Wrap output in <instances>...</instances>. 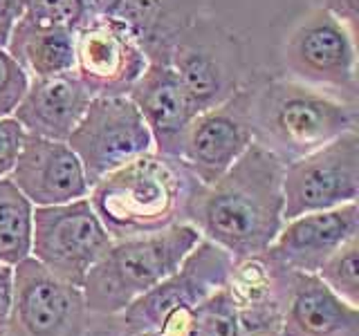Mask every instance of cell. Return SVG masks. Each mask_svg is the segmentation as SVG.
<instances>
[{
  "label": "cell",
  "instance_id": "4fadbf2b",
  "mask_svg": "<svg viewBox=\"0 0 359 336\" xmlns=\"http://www.w3.org/2000/svg\"><path fill=\"white\" fill-rule=\"evenodd\" d=\"M149 65L126 25L95 11L74 31V74L93 97L128 94Z\"/></svg>",
  "mask_w": 359,
  "mask_h": 336
},
{
  "label": "cell",
  "instance_id": "3957f363",
  "mask_svg": "<svg viewBox=\"0 0 359 336\" xmlns=\"http://www.w3.org/2000/svg\"><path fill=\"white\" fill-rule=\"evenodd\" d=\"M252 123L254 141L290 164L339 134L357 130L359 104H348L290 76L256 74Z\"/></svg>",
  "mask_w": 359,
  "mask_h": 336
},
{
  "label": "cell",
  "instance_id": "9a60e30c",
  "mask_svg": "<svg viewBox=\"0 0 359 336\" xmlns=\"http://www.w3.org/2000/svg\"><path fill=\"white\" fill-rule=\"evenodd\" d=\"M359 235V204L337 206L330 211L303 213L285 220L274 242L265 251L287 272L317 274L319 267L341 244Z\"/></svg>",
  "mask_w": 359,
  "mask_h": 336
},
{
  "label": "cell",
  "instance_id": "e0dca14e",
  "mask_svg": "<svg viewBox=\"0 0 359 336\" xmlns=\"http://www.w3.org/2000/svg\"><path fill=\"white\" fill-rule=\"evenodd\" d=\"M292 272L274 262L265 251L233 260L227 289L238 312L243 336L280 332Z\"/></svg>",
  "mask_w": 359,
  "mask_h": 336
},
{
  "label": "cell",
  "instance_id": "d6986e66",
  "mask_svg": "<svg viewBox=\"0 0 359 336\" xmlns=\"http://www.w3.org/2000/svg\"><path fill=\"white\" fill-rule=\"evenodd\" d=\"M280 336H359V307L321 283L317 274L292 272Z\"/></svg>",
  "mask_w": 359,
  "mask_h": 336
},
{
  "label": "cell",
  "instance_id": "7a4b0ae2",
  "mask_svg": "<svg viewBox=\"0 0 359 336\" xmlns=\"http://www.w3.org/2000/svg\"><path fill=\"white\" fill-rule=\"evenodd\" d=\"M196 182L182 162L153 148L97 179L88 200L110 238L123 240L184 222Z\"/></svg>",
  "mask_w": 359,
  "mask_h": 336
},
{
  "label": "cell",
  "instance_id": "277c9868",
  "mask_svg": "<svg viewBox=\"0 0 359 336\" xmlns=\"http://www.w3.org/2000/svg\"><path fill=\"white\" fill-rule=\"evenodd\" d=\"M189 222H177L157 233L112 240L83 280V298L90 316H115L182 265L200 242Z\"/></svg>",
  "mask_w": 359,
  "mask_h": 336
},
{
  "label": "cell",
  "instance_id": "44dd1931",
  "mask_svg": "<svg viewBox=\"0 0 359 336\" xmlns=\"http://www.w3.org/2000/svg\"><path fill=\"white\" fill-rule=\"evenodd\" d=\"M7 54L29 78H48L74 72V31L14 20L5 45Z\"/></svg>",
  "mask_w": 359,
  "mask_h": 336
},
{
  "label": "cell",
  "instance_id": "5b68a950",
  "mask_svg": "<svg viewBox=\"0 0 359 336\" xmlns=\"http://www.w3.org/2000/svg\"><path fill=\"white\" fill-rule=\"evenodd\" d=\"M233 258L227 251L200 240L171 276L135 298L115 316H104L99 321L110 336H130L140 332L187 336L191 314L207 296L227 285Z\"/></svg>",
  "mask_w": 359,
  "mask_h": 336
},
{
  "label": "cell",
  "instance_id": "603a6c76",
  "mask_svg": "<svg viewBox=\"0 0 359 336\" xmlns=\"http://www.w3.org/2000/svg\"><path fill=\"white\" fill-rule=\"evenodd\" d=\"M187 336H243L227 285L216 289L194 309Z\"/></svg>",
  "mask_w": 359,
  "mask_h": 336
},
{
  "label": "cell",
  "instance_id": "f546056e",
  "mask_svg": "<svg viewBox=\"0 0 359 336\" xmlns=\"http://www.w3.org/2000/svg\"><path fill=\"white\" fill-rule=\"evenodd\" d=\"M22 14V5L18 0H0V22H14Z\"/></svg>",
  "mask_w": 359,
  "mask_h": 336
},
{
  "label": "cell",
  "instance_id": "d4e9b609",
  "mask_svg": "<svg viewBox=\"0 0 359 336\" xmlns=\"http://www.w3.org/2000/svg\"><path fill=\"white\" fill-rule=\"evenodd\" d=\"M97 11V0H32L22 7L27 20L76 31Z\"/></svg>",
  "mask_w": 359,
  "mask_h": 336
},
{
  "label": "cell",
  "instance_id": "cb8c5ba5",
  "mask_svg": "<svg viewBox=\"0 0 359 336\" xmlns=\"http://www.w3.org/2000/svg\"><path fill=\"white\" fill-rule=\"evenodd\" d=\"M317 276L348 305L359 307V235L341 244L319 267Z\"/></svg>",
  "mask_w": 359,
  "mask_h": 336
},
{
  "label": "cell",
  "instance_id": "8fae6325",
  "mask_svg": "<svg viewBox=\"0 0 359 336\" xmlns=\"http://www.w3.org/2000/svg\"><path fill=\"white\" fill-rule=\"evenodd\" d=\"M83 289L48 272L34 258L14 267V302L5 336H83Z\"/></svg>",
  "mask_w": 359,
  "mask_h": 336
},
{
  "label": "cell",
  "instance_id": "7c38bea8",
  "mask_svg": "<svg viewBox=\"0 0 359 336\" xmlns=\"http://www.w3.org/2000/svg\"><path fill=\"white\" fill-rule=\"evenodd\" d=\"M256 74L227 101L198 112L184 132L177 160L200 184H211L229 171L254 141L252 101Z\"/></svg>",
  "mask_w": 359,
  "mask_h": 336
},
{
  "label": "cell",
  "instance_id": "f1b7e54d",
  "mask_svg": "<svg viewBox=\"0 0 359 336\" xmlns=\"http://www.w3.org/2000/svg\"><path fill=\"white\" fill-rule=\"evenodd\" d=\"M323 7L357 31V0H323Z\"/></svg>",
  "mask_w": 359,
  "mask_h": 336
},
{
  "label": "cell",
  "instance_id": "484cf974",
  "mask_svg": "<svg viewBox=\"0 0 359 336\" xmlns=\"http://www.w3.org/2000/svg\"><path fill=\"white\" fill-rule=\"evenodd\" d=\"M27 83L29 78L18 63L7 54V50H0V117H11Z\"/></svg>",
  "mask_w": 359,
  "mask_h": 336
},
{
  "label": "cell",
  "instance_id": "836d02e7",
  "mask_svg": "<svg viewBox=\"0 0 359 336\" xmlns=\"http://www.w3.org/2000/svg\"><path fill=\"white\" fill-rule=\"evenodd\" d=\"M18 3H20V5H22V7H25V5H27V3H32V0H18Z\"/></svg>",
  "mask_w": 359,
  "mask_h": 336
},
{
  "label": "cell",
  "instance_id": "ac0fdd59",
  "mask_svg": "<svg viewBox=\"0 0 359 336\" xmlns=\"http://www.w3.org/2000/svg\"><path fill=\"white\" fill-rule=\"evenodd\" d=\"M90 99L93 94L79 81L74 72L32 78L11 117L27 134L67 141L76 123L81 121Z\"/></svg>",
  "mask_w": 359,
  "mask_h": 336
},
{
  "label": "cell",
  "instance_id": "7402d4cb",
  "mask_svg": "<svg viewBox=\"0 0 359 336\" xmlns=\"http://www.w3.org/2000/svg\"><path fill=\"white\" fill-rule=\"evenodd\" d=\"M34 204L9 177H0V262L16 267L32 255Z\"/></svg>",
  "mask_w": 359,
  "mask_h": 336
},
{
  "label": "cell",
  "instance_id": "5bb4252c",
  "mask_svg": "<svg viewBox=\"0 0 359 336\" xmlns=\"http://www.w3.org/2000/svg\"><path fill=\"white\" fill-rule=\"evenodd\" d=\"M9 179L32 202L34 209L67 204L88 197L90 190L83 166L70 144L27 132Z\"/></svg>",
  "mask_w": 359,
  "mask_h": 336
},
{
  "label": "cell",
  "instance_id": "4316f807",
  "mask_svg": "<svg viewBox=\"0 0 359 336\" xmlns=\"http://www.w3.org/2000/svg\"><path fill=\"white\" fill-rule=\"evenodd\" d=\"M25 130L14 117H0V177H9L16 164Z\"/></svg>",
  "mask_w": 359,
  "mask_h": 336
},
{
  "label": "cell",
  "instance_id": "8992f818",
  "mask_svg": "<svg viewBox=\"0 0 359 336\" xmlns=\"http://www.w3.org/2000/svg\"><path fill=\"white\" fill-rule=\"evenodd\" d=\"M166 56L196 112L227 101L252 76L243 41L202 11L175 34Z\"/></svg>",
  "mask_w": 359,
  "mask_h": 336
},
{
  "label": "cell",
  "instance_id": "6da1fadb",
  "mask_svg": "<svg viewBox=\"0 0 359 336\" xmlns=\"http://www.w3.org/2000/svg\"><path fill=\"white\" fill-rule=\"evenodd\" d=\"M283 171V160L252 141L216 182H196L184 222L233 260L267 251L285 224Z\"/></svg>",
  "mask_w": 359,
  "mask_h": 336
},
{
  "label": "cell",
  "instance_id": "ba28073f",
  "mask_svg": "<svg viewBox=\"0 0 359 336\" xmlns=\"http://www.w3.org/2000/svg\"><path fill=\"white\" fill-rule=\"evenodd\" d=\"M112 244L88 197L34 209L32 258L48 272L83 287L90 269Z\"/></svg>",
  "mask_w": 359,
  "mask_h": 336
},
{
  "label": "cell",
  "instance_id": "1f68e13d",
  "mask_svg": "<svg viewBox=\"0 0 359 336\" xmlns=\"http://www.w3.org/2000/svg\"><path fill=\"white\" fill-rule=\"evenodd\" d=\"M83 336H108L106 332H101V330H95V328H88Z\"/></svg>",
  "mask_w": 359,
  "mask_h": 336
},
{
  "label": "cell",
  "instance_id": "d590c367",
  "mask_svg": "<svg viewBox=\"0 0 359 336\" xmlns=\"http://www.w3.org/2000/svg\"><path fill=\"white\" fill-rule=\"evenodd\" d=\"M0 336H5V334H0Z\"/></svg>",
  "mask_w": 359,
  "mask_h": 336
},
{
  "label": "cell",
  "instance_id": "52a82bcc",
  "mask_svg": "<svg viewBox=\"0 0 359 336\" xmlns=\"http://www.w3.org/2000/svg\"><path fill=\"white\" fill-rule=\"evenodd\" d=\"M357 31L323 5L310 9L280 50L285 76L359 104Z\"/></svg>",
  "mask_w": 359,
  "mask_h": 336
},
{
  "label": "cell",
  "instance_id": "2e32d148",
  "mask_svg": "<svg viewBox=\"0 0 359 336\" xmlns=\"http://www.w3.org/2000/svg\"><path fill=\"white\" fill-rule=\"evenodd\" d=\"M128 97L151 130L153 148L177 160L184 132L198 112L166 54L149 56V65L128 90Z\"/></svg>",
  "mask_w": 359,
  "mask_h": 336
},
{
  "label": "cell",
  "instance_id": "ffe728a7",
  "mask_svg": "<svg viewBox=\"0 0 359 336\" xmlns=\"http://www.w3.org/2000/svg\"><path fill=\"white\" fill-rule=\"evenodd\" d=\"M97 11L126 25L146 56L166 54L173 36L202 11V0H97Z\"/></svg>",
  "mask_w": 359,
  "mask_h": 336
},
{
  "label": "cell",
  "instance_id": "9c48e42d",
  "mask_svg": "<svg viewBox=\"0 0 359 336\" xmlns=\"http://www.w3.org/2000/svg\"><path fill=\"white\" fill-rule=\"evenodd\" d=\"M67 144L93 186L106 173L153 150V137L128 94L93 97Z\"/></svg>",
  "mask_w": 359,
  "mask_h": 336
},
{
  "label": "cell",
  "instance_id": "d6a6232c",
  "mask_svg": "<svg viewBox=\"0 0 359 336\" xmlns=\"http://www.w3.org/2000/svg\"><path fill=\"white\" fill-rule=\"evenodd\" d=\"M130 336H162V334H157V332H140V334H130Z\"/></svg>",
  "mask_w": 359,
  "mask_h": 336
},
{
  "label": "cell",
  "instance_id": "30bf717a",
  "mask_svg": "<svg viewBox=\"0 0 359 336\" xmlns=\"http://www.w3.org/2000/svg\"><path fill=\"white\" fill-rule=\"evenodd\" d=\"M359 197V130H348L321 148L285 164L283 218L330 211Z\"/></svg>",
  "mask_w": 359,
  "mask_h": 336
},
{
  "label": "cell",
  "instance_id": "83f0119b",
  "mask_svg": "<svg viewBox=\"0 0 359 336\" xmlns=\"http://www.w3.org/2000/svg\"><path fill=\"white\" fill-rule=\"evenodd\" d=\"M11 302H14V267L0 262V334L7 332Z\"/></svg>",
  "mask_w": 359,
  "mask_h": 336
},
{
  "label": "cell",
  "instance_id": "e575fe53",
  "mask_svg": "<svg viewBox=\"0 0 359 336\" xmlns=\"http://www.w3.org/2000/svg\"><path fill=\"white\" fill-rule=\"evenodd\" d=\"M269 336H280V334H269Z\"/></svg>",
  "mask_w": 359,
  "mask_h": 336
},
{
  "label": "cell",
  "instance_id": "4dcf8cb0",
  "mask_svg": "<svg viewBox=\"0 0 359 336\" xmlns=\"http://www.w3.org/2000/svg\"><path fill=\"white\" fill-rule=\"evenodd\" d=\"M11 25H14V22H0V50H5L7 38H9V31H11Z\"/></svg>",
  "mask_w": 359,
  "mask_h": 336
}]
</instances>
